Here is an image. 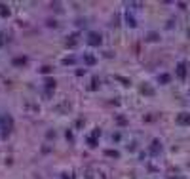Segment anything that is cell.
I'll return each instance as SVG.
<instances>
[{"mask_svg":"<svg viewBox=\"0 0 190 179\" xmlns=\"http://www.w3.org/2000/svg\"><path fill=\"white\" fill-rule=\"evenodd\" d=\"M88 42L91 46H99L101 44V34L99 33H89L88 34Z\"/></svg>","mask_w":190,"mask_h":179,"instance_id":"cell-1","label":"cell"},{"mask_svg":"<svg viewBox=\"0 0 190 179\" xmlns=\"http://www.w3.org/2000/svg\"><path fill=\"white\" fill-rule=\"evenodd\" d=\"M13 63H15V65H23V63H27V59H25V57H23V59H15Z\"/></svg>","mask_w":190,"mask_h":179,"instance_id":"cell-6","label":"cell"},{"mask_svg":"<svg viewBox=\"0 0 190 179\" xmlns=\"http://www.w3.org/2000/svg\"><path fill=\"white\" fill-rule=\"evenodd\" d=\"M0 15H10V10H8V6H4V4H0Z\"/></svg>","mask_w":190,"mask_h":179,"instance_id":"cell-4","label":"cell"},{"mask_svg":"<svg viewBox=\"0 0 190 179\" xmlns=\"http://www.w3.org/2000/svg\"><path fill=\"white\" fill-rule=\"evenodd\" d=\"M86 63H88V65H93V63H95V57H91V55H86Z\"/></svg>","mask_w":190,"mask_h":179,"instance_id":"cell-5","label":"cell"},{"mask_svg":"<svg viewBox=\"0 0 190 179\" xmlns=\"http://www.w3.org/2000/svg\"><path fill=\"white\" fill-rule=\"evenodd\" d=\"M148 38H150V42H154V38H158V34L152 33V34H148Z\"/></svg>","mask_w":190,"mask_h":179,"instance_id":"cell-7","label":"cell"},{"mask_svg":"<svg viewBox=\"0 0 190 179\" xmlns=\"http://www.w3.org/2000/svg\"><path fill=\"white\" fill-rule=\"evenodd\" d=\"M177 124L188 126V124H190V114H188V113H181V114L177 116Z\"/></svg>","mask_w":190,"mask_h":179,"instance_id":"cell-2","label":"cell"},{"mask_svg":"<svg viewBox=\"0 0 190 179\" xmlns=\"http://www.w3.org/2000/svg\"><path fill=\"white\" fill-rule=\"evenodd\" d=\"M184 69H186V65H184V63H179V67H177V75L181 76V78H184V76H186V72H184Z\"/></svg>","mask_w":190,"mask_h":179,"instance_id":"cell-3","label":"cell"}]
</instances>
